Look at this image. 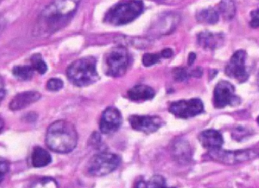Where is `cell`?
Wrapping results in <instances>:
<instances>
[{"label": "cell", "mask_w": 259, "mask_h": 188, "mask_svg": "<svg viewBox=\"0 0 259 188\" xmlns=\"http://www.w3.org/2000/svg\"><path fill=\"white\" fill-rule=\"evenodd\" d=\"M219 11L225 19L231 20L236 15V9L232 0H223L220 4Z\"/></svg>", "instance_id": "cell-20"}, {"label": "cell", "mask_w": 259, "mask_h": 188, "mask_svg": "<svg viewBox=\"0 0 259 188\" xmlns=\"http://www.w3.org/2000/svg\"><path fill=\"white\" fill-rule=\"evenodd\" d=\"M46 144L53 152L68 153L76 147L78 134L70 122L59 120L52 123L46 132Z\"/></svg>", "instance_id": "cell-2"}, {"label": "cell", "mask_w": 259, "mask_h": 188, "mask_svg": "<svg viewBox=\"0 0 259 188\" xmlns=\"http://www.w3.org/2000/svg\"><path fill=\"white\" fill-rule=\"evenodd\" d=\"M161 56V55L156 54V53H145L142 57V64L146 67L153 66L159 62Z\"/></svg>", "instance_id": "cell-22"}, {"label": "cell", "mask_w": 259, "mask_h": 188, "mask_svg": "<svg viewBox=\"0 0 259 188\" xmlns=\"http://www.w3.org/2000/svg\"><path fill=\"white\" fill-rule=\"evenodd\" d=\"M41 94L37 91H25L18 94L10 103V109L18 111L26 108L35 103L41 98Z\"/></svg>", "instance_id": "cell-13"}, {"label": "cell", "mask_w": 259, "mask_h": 188, "mask_svg": "<svg viewBox=\"0 0 259 188\" xmlns=\"http://www.w3.org/2000/svg\"><path fill=\"white\" fill-rule=\"evenodd\" d=\"M5 95V90H4L3 89H1V100L3 99V98L4 97Z\"/></svg>", "instance_id": "cell-32"}, {"label": "cell", "mask_w": 259, "mask_h": 188, "mask_svg": "<svg viewBox=\"0 0 259 188\" xmlns=\"http://www.w3.org/2000/svg\"><path fill=\"white\" fill-rule=\"evenodd\" d=\"M258 86H259V74H258Z\"/></svg>", "instance_id": "cell-33"}, {"label": "cell", "mask_w": 259, "mask_h": 188, "mask_svg": "<svg viewBox=\"0 0 259 188\" xmlns=\"http://www.w3.org/2000/svg\"><path fill=\"white\" fill-rule=\"evenodd\" d=\"M199 138L202 145L211 150L221 149L224 143L222 134L214 130L203 131Z\"/></svg>", "instance_id": "cell-15"}, {"label": "cell", "mask_w": 259, "mask_h": 188, "mask_svg": "<svg viewBox=\"0 0 259 188\" xmlns=\"http://www.w3.org/2000/svg\"><path fill=\"white\" fill-rule=\"evenodd\" d=\"M131 60L129 53L124 47H115L104 56L105 73L107 76L114 78L124 76L131 64Z\"/></svg>", "instance_id": "cell-5"}, {"label": "cell", "mask_w": 259, "mask_h": 188, "mask_svg": "<svg viewBox=\"0 0 259 188\" xmlns=\"http://www.w3.org/2000/svg\"><path fill=\"white\" fill-rule=\"evenodd\" d=\"M90 144L94 147H98L101 143V137L100 134L97 132H94L89 140Z\"/></svg>", "instance_id": "cell-27"}, {"label": "cell", "mask_w": 259, "mask_h": 188, "mask_svg": "<svg viewBox=\"0 0 259 188\" xmlns=\"http://www.w3.org/2000/svg\"><path fill=\"white\" fill-rule=\"evenodd\" d=\"M121 162L117 154L102 152L94 156L89 161L87 171L94 177H101L111 173L117 169Z\"/></svg>", "instance_id": "cell-6"}, {"label": "cell", "mask_w": 259, "mask_h": 188, "mask_svg": "<svg viewBox=\"0 0 259 188\" xmlns=\"http://www.w3.org/2000/svg\"><path fill=\"white\" fill-rule=\"evenodd\" d=\"M251 17L249 23L250 26L253 29H257L259 28V9L251 11L250 13Z\"/></svg>", "instance_id": "cell-26"}, {"label": "cell", "mask_w": 259, "mask_h": 188, "mask_svg": "<svg viewBox=\"0 0 259 188\" xmlns=\"http://www.w3.org/2000/svg\"><path fill=\"white\" fill-rule=\"evenodd\" d=\"M204 110L202 100L198 98L181 100L172 103L169 111L176 117L187 119L195 117L201 113Z\"/></svg>", "instance_id": "cell-8"}, {"label": "cell", "mask_w": 259, "mask_h": 188, "mask_svg": "<svg viewBox=\"0 0 259 188\" xmlns=\"http://www.w3.org/2000/svg\"><path fill=\"white\" fill-rule=\"evenodd\" d=\"M128 120L134 130L147 134L157 131L163 123L162 120L158 116L134 115Z\"/></svg>", "instance_id": "cell-12"}, {"label": "cell", "mask_w": 259, "mask_h": 188, "mask_svg": "<svg viewBox=\"0 0 259 188\" xmlns=\"http://www.w3.org/2000/svg\"><path fill=\"white\" fill-rule=\"evenodd\" d=\"M128 96L133 101H146L153 99L155 95L152 87L145 85H136L128 91Z\"/></svg>", "instance_id": "cell-16"}, {"label": "cell", "mask_w": 259, "mask_h": 188, "mask_svg": "<svg viewBox=\"0 0 259 188\" xmlns=\"http://www.w3.org/2000/svg\"><path fill=\"white\" fill-rule=\"evenodd\" d=\"M224 37L219 33L209 31H203L197 36V42L204 49L214 50L223 45Z\"/></svg>", "instance_id": "cell-14"}, {"label": "cell", "mask_w": 259, "mask_h": 188, "mask_svg": "<svg viewBox=\"0 0 259 188\" xmlns=\"http://www.w3.org/2000/svg\"><path fill=\"white\" fill-rule=\"evenodd\" d=\"M34 71L31 66L20 65L13 67L12 73L20 81H28L32 78Z\"/></svg>", "instance_id": "cell-19"}, {"label": "cell", "mask_w": 259, "mask_h": 188, "mask_svg": "<svg viewBox=\"0 0 259 188\" xmlns=\"http://www.w3.org/2000/svg\"><path fill=\"white\" fill-rule=\"evenodd\" d=\"M9 164L5 160L1 159V180L3 179L4 174L8 171Z\"/></svg>", "instance_id": "cell-28"}, {"label": "cell", "mask_w": 259, "mask_h": 188, "mask_svg": "<svg viewBox=\"0 0 259 188\" xmlns=\"http://www.w3.org/2000/svg\"><path fill=\"white\" fill-rule=\"evenodd\" d=\"M173 76L176 81L183 82L186 81L188 79L190 74L186 69L183 68V67H178L174 70Z\"/></svg>", "instance_id": "cell-24"}, {"label": "cell", "mask_w": 259, "mask_h": 188, "mask_svg": "<svg viewBox=\"0 0 259 188\" xmlns=\"http://www.w3.org/2000/svg\"><path fill=\"white\" fill-rule=\"evenodd\" d=\"M80 0H52L40 13L36 34L49 36L69 24L76 13Z\"/></svg>", "instance_id": "cell-1"}, {"label": "cell", "mask_w": 259, "mask_h": 188, "mask_svg": "<svg viewBox=\"0 0 259 188\" xmlns=\"http://www.w3.org/2000/svg\"><path fill=\"white\" fill-rule=\"evenodd\" d=\"M247 54L243 50L236 51L230 58L225 69L226 75L240 83L246 82L249 74L246 68Z\"/></svg>", "instance_id": "cell-7"}, {"label": "cell", "mask_w": 259, "mask_h": 188, "mask_svg": "<svg viewBox=\"0 0 259 188\" xmlns=\"http://www.w3.org/2000/svg\"><path fill=\"white\" fill-rule=\"evenodd\" d=\"M144 3L141 0H131L115 5L109 10L105 21L115 26H120L132 22L144 11Z\"/></svg>", "instance_id": "cell-4"}, {"label": "cell", "mask_w": 259, "mask_h": 188, "mask_svg": "<svg viewBox=\"0 0 259 188\" xmlns=\"http://www.w3.org/2000/svg\"><path fill=\"white\" fill-rule=\"evenodd\" d=\"M202 70L200 67H197L196 69L189 73L190 76L194 77H200L202 75Z\"/></svg>", "instance_id": "cell-30"}, {"label": "cell", "mask_w": 259, "mask_h": 188, "mask_svg": "<svg viewBox=\"0 0 259 188\" xmlns=\"http://www.w3.org/2000/svg\"><path fill=\"white\" fill-rule=\"evenodd\" d=\"M174 55V51L171 49L166 48L163 50L161 53V56L163 58H169Z\"/></svg>", "instance_id": "cell-29"}, {"label": "cell", "mask_w": 259, "mask_h": 188, "mask_svg": "<svg viewBox=\"0 0 259 188\" xmlns=\"http://www.w3.org/2000/svg\"><path fill=\"white\" fill-rule=\"evenodd\" d=\"M196 18L201 23L214 25L219 21L220 13L213 8H208L197 13Z\"/></svg>", "instance_id": "cell-18"}, {"label": "cell", "mask_w": 259, "mask_h": 188, "mask_svg": "<svg viewBox=\"0 0 259 188\" xmlns=\"http://www.w3.org/2000/svg\"><path fill=\"white\" fill-rule=\"evenodd\" d=\"M240 99L235 95V87L228 81L218 83L214 91V105L218 109L228 105H233L239 102Z\"/></svg>", "instance_id": "cell-9"}, {"label": "cell", "mask_w": 259, "mask_h": 188, "mask_svg": "<svg viewBox=\"0 0 259 188\" xmlns=\"http://www.w3.org/2000/svg\"><path fill=\"white\" fill-rule=\"evenodd\" d=\"M31 160L34 167H43L51 163L52 157L49 152L42 147L37 146L33 150Z\"/></svg>", "instance_id": "cell-17"}, {"label": "cell", "mask_w": 259, "mask_h": 188, "mask_svg": "<svg viewBox=\"0 0 259 188\" xmlns=\"http://www.w3.org/2000/svg\"><path fill=\"white\" fill-rule=\"evenodd\" d=\"M64 86L62 80L57 78H53L49 80L46 84L48 90L56 92L60 90Z\"/></svg>", "instance_id": "cell-23"}, {"label": "cell", "mask_w": 259, "mask_h": 188, "mask_svg": "<svg viewBox=\"0 0 259 188\" xmlns=\"http://www.w3.org/2000/svg\"><path fill=\"white\" fill-rule=\"evenodd\" d=\"M166 180L162 176H155L149 182L146 184L147 187H165L166 186Z\"/></svg>", "instance_id": "cell-25"}, {"label": "cell", "mask_w": 259, "mask_h": 188, "mask_svg": "<svg viewBox=\"0 0 259 188\" xmlns=\"http://www.w3.org/2000/svg\"><path fill=\"white\" fill-rule=\"evenodd\" d=\"M257 122H258V124H259V117H258V118H257Z\"/></svg>", "instance_id": "cell-34"}, {"label": "cell", "mask_w": 259, "mask_h": 188, "mask_svg": "<svg viewBox=\"0 0 259 188\" xmlns=\"http://www.w3.org/2000/svg\"><path fill=\"white\" fill-rule=\"evenodd\" d=\"M31 62L34 70L38 72L40 75H44L47 72V66L39 53H36L31 57Z\"/></svg>", "instance_id": "cell-21"}, {"label": "cell", "mask_w": 259, "mask_h": 188, "mask_svg": "<svg viewBox=\"0 0 259 188\" xmlns=\"http://www.w3.org/2000/svg\"><path fill=\"white\" fill-rule=\"evenodd\" d=\"M122 118L120 111L114 107H109L102 113L100 130L105 134H110L117 131L122 124Z\"/></svg>", "instance_id": "cell-11"}, {"label": "cell", "mask_w": 259, "mask_h": 188, "mask_svg": "<svg viewBox=\"0 0 259 188\" xmlns=\"http://www.w3.org/2000/svg\"><path fill=\"white\" fill-rule=\"evenodd\" d=\"M211 156L216 160L227 164H234L241 163L253 158L255 153L251 150H242L237 151H226L221 149L212 150Z\"/></svg>", "instance_id": "cell-10"}, {"label": "cell", "mask_w": 259, "mask_h": 188, "mask_svg": "<svg viewBox=\"0 0 259 188\" xmlns=\"http://www.w3.org/2000/svg\"><path fill=\"white\" fill-rule=\"evenodd\" d=\"M196 58V55L194 52H190L189 54L188 59V64L189 66H192L195 62Z\"/></svg>", "instance_id": "cell-31"}, {"label": "cell", "mask_w": 259, "mask_h": 188, "mask_svg": "<svg viewBox=\"0 0 259 188\" xmlns=\"http://www.w3.org/2000/svg\"><path fill=\"white\" fill-rule=\"evenodd\" d=\"M70 82L78 87H85L98 81L97 61L92 56H87L72 63L66 71Z\"/></svg>", "instance_id": "cell-3"}]
</instances>
